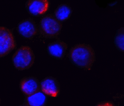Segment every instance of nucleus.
<instances>
[{
  "label": "nucleus",
  "mask_w": 124,
  "mask_h": 106,
  "mask_svg": "<svg viewBox=\"0 0 124 106\" xmlns=\"http://www.w3.org/2000/svg\"><path fill=\"white\" fill-rule=\"evenodd\" d=\"M68 58L75 67L91 70L96 61V54L94 50L89 44H78L70 48Z\"/></svg>",
  "instance_id": "nucleus-1"
},
{
  "label": "nucleus",
  "mask_w": 124,
  "mask_h": 106,
  "mask_svg": "<svg viewBox=\"0 0 124 106\" xmlns=\"http://www.w3.org/2000/svg\"><path fill=\"white\" fill-rule=\"evenodd\" d=\"M63 27V23L56 19L53 14L42 16L38 27V34L45 38H58Z\"/></svg>",
  "instance_id": "nucleus-2"
},
{
  "label": "nucleus",
  "mask_w": 124,
  "mask_h": 106,
  "mask_svg": "<svg viewBox=\"0 0 124 106\" xmlns=\"http://www.w3.org/2000/svg\"><path fill=\"white\" fill-rule=\"evenodd\" d=\"M34 61L35 55L32 48L27 45H23L16 49L12 57L13 66L19 71L30 69Z\"/></svg>",
  "instance_id": "nucleus-3"
},
{
  "label": "nucleus",
  "mask_w": 124,
  "mask_h": 106,
  "mask_svg": "<svg viewBox=\"0 0 124 106\" xmlns=\"http://www.w3.org/2000/svg\"><path fill=\"white\" fill-rule=\"evenodd\" d=\"M17 48L13 30L0 26V58H4Z\"/></svg>",
  "instance_id": "nucleus-4"
},
{
  "label": "nucleus",
  "mask_w": 124,
  "mask_h": 106,
  "mask_svg": "<svg viewBox=\"0 0 124 106\" xmlns=\"http://www.w3.org/2000/svg\"><path fill=\"white\" fill-rule=\"evenodd\" d=\"M50 8V0H27L25 9L34 17H42L47 14Z\"/></svg>",
  "instance_id": "nucleus-5"
},
{
  "label": "nucleus",
  "mask_w": 124,
  "mask_h": 106,
  "mask_svg": "<svg viewBox=\"0 0 124 106\" xmlns=\"http://www.w3.org/2000/svg\"><path fill=\"white\" fill-rule=\"evenodd\" d=\"M40 84V91L48 97L55 98L60 94V84L54 77H46L41 81Z\"/></svg>",
  "instance_id": "nucleus-6"
},
{
  "label": "nucleus",
  "mask_w": 124,
  "mask_h": 106,
  "mask_svg": "<svg viewBox=\"0 0 124 106\" xmlns=\"http://www.w3.org/2000/svg\"><path fill=\"white\" fill-rule=\"evenodd\" d=\"M19 35L26 39L32 40L38 34V27L32 19L28 18L23 20L17 26Z\"/></svg>",
  "instance_id": "nucleus-7"
},
{
  "label": "nucleus",
  "mask_w": 124,
  "mask_h": 106,
  "mask_svg": "<svg viewBox=\"0 0 124 106\" xmlns=\"http://www.w3.org/2000/svg\"><path fill=\"white\" fill-rule=\"evenodd\" d=\"M19 89L24 96L28 97L40 91V84L35 77H24L20 81Z\"/></svg>",
  "instance_id": "nucleus-8"
},
{
  "label": "nucleus",
  "mask_w": 124,
  "mask_h": 106,
  "mask_svg": "<svg viewBox=\"0 0 124 106\" xmlns=\"http://www.w3.org/2000/svg\"><path fill=\"white\" fill-rule=\"evenodd\" d=\"M67 48V44L58 38L56 41L48 44L46 52L50 57L56 60H62L65 57Z\"/></svg>",
  "instance_id": "nucleus-9"
},
{
  "label": "nucleus",
  "mask_w": 124,
  "mask_h": 106,
  "mask_svg": "<svg viewBox=\"0 0 124 106\" xmlns=\"http://www.w3.org/2000/svg\"><path fill=\"white\" fill-rule=\"evenodd\" d=\"M48 98L46 95L39 91L30 96L25 97L23 104L26 106H46Z\"/></svg>",
  "instance_id": "nucleus-10"
},
{
  "label": "nucleus",
  "mask_w": 124,
  "mask_h": 106,
  "mask_svg": "<svg viewBox=\"0 0 124 106\" xmlns=\"http://www.w3.org/2000/svg\"><path fill=\"white\" fill-rule=\"evenodd\" d=\"M73 9L71 8L66 4H61L54 11V17L62 23H65L71 16Z\"/></svg>",
  "instance_id": "nucleus-11"
},
{
  "label": "nucleus",
  "mask_w": 124,
  "mask_h": 106,
  "mask_svg": "<svg viewBox=\"0 0 124 106\" xmlns=\"http://www.w3.org/2000/svg\"><path fill=\"white\" fill-rule=\"evenodd\" d=\"M114 44L117 49L120 52H124V28L121 27L117 30L114 37Z\"/></svg>",
  "instance_id": "nucleus-12"
},
{
  "label": "nucleus",
  "mask_w": 124,
  "mask_h": 106,
  "mask_svg": "<svg viewBox=\"0 0 124 106\" xmlns=\"http://www.w3.org/2000/svg\"><path fill=\"white\" fill-rule=\"evenodd\" d=\"M94 106H117L115 103L111 100H103L100 102H98Z\"/></svg>",
  "instance_id": "nucleus-13"
},
{
  "label": "nucleus",
  "mask_w": 124,
  "mask_h": 106,
  "mask_svg": "<svg viewBox=\"0 0 124 106\" xmlns=\"http://www.w3.org/2000/svg\"><path fill=\"white\" fill-rule=\"evenodd\" d=\"M25 106V105H24V104H22V105H19V106Z\"/></svg>",
  "instance_id": "nucleus-14"
},
{
  "label": "nucleus",
  "mask_w": 124,
  "mask_h": 106,
  "mask_svg": "<svg viewBox=\"0 0 124 106\" xmlns=\"http://www.w3.org/2000/svg\"><path fill=\"white\" fill-rule=\"evenodd\" d=\"M0 104H1V99H0Z\"/></svg>",
  "instance_id": "nucleus-15"
}]
</instances>
